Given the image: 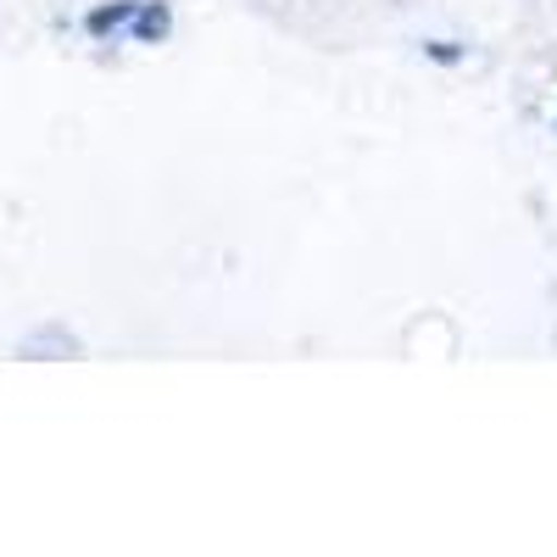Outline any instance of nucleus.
<instances>
[{
    "instance_id": "nucleus-1",
    "label": "nucleus",
    "mask_w": 557,
    "mask_h": 557,
    "mask_svg": "<svg viewBox=\"0 0 557 557\" xmlns=\"http://www.w3.org/2000/svg\"><path fill=\"white\" fill-rule=\"evenodd\" d=\"M168 28H173V12L162 7V0H139V12H134V39L157 45V39H168Z\"/></svg>"
},
{
    "instance_id": "nucleus-2",
    "label": "nucleus",
    "mask_w": 557,
    "mask_h": 557,
    "mask_svg": "<svg viewBox=\"0 0 557 557\" xmlns=\"http://www.w3.org/2000/svg\"><path fill=\"white\" fill-rule=\"evenodd\" d=\"M134 12H139V0H117V7H101V12H89V34H112V28H128L134 23Z\"/></svg>"
},
{
    "instance_id": "nucleus-3",
    "label": "nucleus",
    "mask_w": 557,
    "mask_h": 557,
    "mask_svg": "<svg viewBox=\"0 0 557 557\" xmlns=\"http://www.w3.org/2000/svg\"><path fill=\"white\" fill-rule=\"evenodd\" d=\"M430 57H435V62H457V45H446V39H435V45H430Z\"/></svg>"
}]
</instances>
